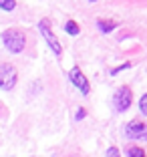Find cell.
Masks as SVG:
<instances>
[{
	"instance_id": "6da1fadb",
	"label": "cell",
	"mask_w": 147,
	"mask_h": 157,
	"mask_svg": "<svg viewBox=\"0 0 147 157\" xmlns=\"http://www.w3.org/2000/svg\"><path fill=\"white\" fill-rule=\"evenodd\" d=\"M2 40H4V46L10 52H20L24 48V34L20 30H6L2 34Z\"/></svg>"
},
{
	"instance_id": "30bf717a",
	"label": "cell",
	"mask_w": 147,
	"mask_h": 157,
	"mask_svg": "<svg viewBox=\"0 0 147 157\" xmlns=\"http://www.w3.org/2000/svg\"><path fill=\"white\" fill-rule=\"evenodd\" d=\"M14 6H16L14 2H0V8H4V10H12Z\"/></svg>"
},
{
	"instance_id": "8fae6325",
	"label": "cell",
	"mask_w": 147,
	"mask_h": 157,
	"mask_svg": "<svg viewBox=\"0 0 147 157\" xmlns=\"http://www.w3.org/2000/svg\"><path fill=\"white\" fill-rule=\"evenodd\" d=\"M107 157H119V151H117L115 147H111L109 151H107Z\"/></svg>"
},
{
	"instance_id": "5b68a950",
	"label": "cell",
	"mask_w": 147,
	"mask_h": 157,
	"mask_svg": "<svg viewBox=\"0 0 147 157\" xmlns=\"http://www.w3.org/2000/svg\"><path fill=\"white\" fill-rule=\"evenodd\" d=\"M71 81H73L75 87L81 89V91H83L85 95L89 93V83H87V78H85L83 75H81V71H79V69H73V71H71Z\"/></svg>"
},
{
	"instance_id": "52a82bcc",
	"label": "cell",
	"mask_w": 147,
	"mask_h": 157,
	"mask_svg": "<svg viewBox=\"0 0 147 157\" xmlns=\"http://www.w3.org/2000/svg\"><path fill=\"white\" fill-rule=\"evenodd\" d=\"M127 155L129 157H145V153H143V149H139V147H129Z\"/></svg>"
},
{
	"instance_id": "ba28073f",
	"label": "cell",
	"mask_w": 147,
	"mask_h": 157,
	"mask_svg": "<svg viewBox=\"0 0 147 157\" xmlns=\"http://www.w3.org/2000/svg\"><path fill=\"white\" fill-rule=\"evenodd\" d=\"M64 28L69 30V34H79V26H77V24L73 22V20H69V22L64 24Z\"/></svg>"
},
{
	"instance_id": "8992f818",
	"label": "cell",
	"mask_w": 147,
	"mask_h": 157,
	"mask_svg": "<svg viewBox=\"0 0 147 157\" xmlns=\"http://www.w3.org/2000/svg\"><path fill=\"white\" fill-rule=\"evenodd\" d=\"M127 137L131 139H139V137H145V125L143 123H133L127 127Z\"/></svg>"
},
{
	"instance_id": "277c9868",
	"label": "cell",
	"mask_w": 147,
	"mask_h": 157,
	"mask_svg": "<svg viewBox=\"0 0 147 157\" xmlns=\"http://www.w3.org/2000/svg\"><path fill=\"white\" fill-rule=\"evenodd\" d=\"M41 33H42V36H44V40L51 44V48L55 51V55H60V44H59V40L55 38V34L51 33V28H48L46 22H41Z\"/></svg>"
},
{
	"instance_id": "3957f363",
	"label": "cell",
	"mask_w": 147,
	"mask_h": 157,
	"mask_svg": "<svg viewBox=\"0 0 147 157\" xmlns=\"http://www.w3.org/2000/svg\"><path fill=\"white\" fill-rule=\"evenodd\" d=\"M131 105V89L121 87L119 91L115 93V109L117 111H125Z\"/></svg>"
},
{
	"instance_id": "7a4b0ae2",
	"label": "cell",
	"mask_w": 147,
	"mask_h": 157,
	"mask_svg": "<svg viewBox=\"0 0 147 157\" xmlns=\"http://www.w3.org/2000/svg\"><path fill=\"white\" fill-rule=\"evenodd\" d=\"M14 83H16V69L8 63H2L0 65V89L8 91L14 87Z\"/></svg>"
},
{
	"instance_id": "9c48e42d",
	"label": "cell",
	"mask_w": 147,
	"mask_h": 157,
	"mask_svg": "<svg viewBox=\"0 0 147 157\" xmlns=\"http://www.w3.org/2000/svg\"><path fill=\"white\" fill-rule=\"evenodd\" d=\"M99 26H101L103 30H105V33H109L111 28L115 26V22H107V20H101V22H99Z\"/></svg>"
},
{
	"instance_id": "7c38bea8",
	"label": "cell",
	"mask_w": 147,
	"mask_h": 157,
	"mask_svg": "<svg viewBox=\"0 0 147 157\" xmlns=\"http://www.w3.org/2000/svg\"><path fill=\"white\" fill-rule=\"evenodd\" d=\"M141 113H145V97L141 99Z\"/></svg>"
}]
</instances>
